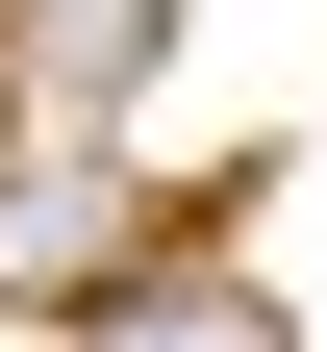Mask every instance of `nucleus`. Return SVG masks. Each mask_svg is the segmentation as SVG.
Wrapping results in <instances>:
<instances>
[{
    "label": "nucleus",
    "mask_w": 327,
    "mask_h": 352,
    "mask_svg": "<svg viewBox=\"0 0 327 352\" xmlns=\"http://www.w3.org/2000/svg\"><path fill=\"white\" fill-rule=\"evenodd\" d=\"M151 25H176V0H0V76H25L51 126H101L126 76H151Z\"/></svg>",
    "instance_id": "2"
},
{
    "label": "nucleus",
    "mask_w": 327,
    "mask_h": 352,
    "mask_svg": "<svg viewBox=\"0 0 327 352\" xmlns=\"http://www.w3.org/2000/svg\"><path fill=\"white\" fill-rule=\"evenodd\" d=\"M101 352H277V302H252V277H202V252H176V277H151V302H126V327H101Z\"/></svg>",
    "instance_id": "3"
},
{
    "label": "nucleus",
    "mask_w": 327,
    "mask_h": 352,
    "mask_svg": "<svg viewBox=\"0 0 327 352\" xmlns=\"http://www.w3.org/2000/svg\"><path fill=\"white\" fill-rule=\"evenodd\" d=\"M176 252H151V201H126L101 151H0V302H76V327H126Z\"/></svg>",
    "instance_id": "1"
}]
</instances>
